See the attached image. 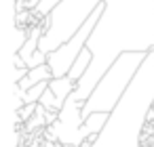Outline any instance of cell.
<instances>
[{"mask_svg": "<svg viewBox=\"0 0 154 147\" xmlns=\"http://www.w3.org/2000/svg\"><path fill=\"white\" fill-rule=\"evenodd\" d=\"M87 49L93 63L70 97L82 105L122 53L154 51V0H103V13Z\"/></svg>", "mask_w": 154, "mask_h": 147, "instance_id": "obj_1", "label": "cell"}, {"mask_svg": "<svg viewBox=\"0 0 154 147\" xmlns=\"http://www.w3.org/2000/svg\"><path fill=\"white\" fill-rule=\"evenodd\" d=\"M146 57H148V53H122L112 63V67L103 74V78L95 86L93 95L85 101L82 118H87L95 111L114 113V109L120 105L127 90L131 88L133 80L137 78Z\"/></svg>", "mask_w": 154, "mask_h": 147, "instance_id": "obj_2", "label": "cell"}, {"mask_svg": "<svg viewBox=\"0 0 154 147\" xmlns=\"http://www.w3.org/2000/svg\"><path fill=\"white\" fill-rule=\"evenodd\" d=\"M103 0H61V2L49 13L51 15V30L42 36L38 51L51 55L61 44H66L95 13V9Z\"/></svg>", "mask_w": 154, "mask_h": 147, "instance_id": "obj_3", "label": "cell"}, {"mask_svg": "<svg viewBox=\"0 0 154 147\" xmlns=\"http://www.w3.org/2000/svg\"><path fill=\"white\" fill-rule=\"evenodd\" d=\"M101 13H103V2L95 9V13L85 21V25H82L66 44H61L57 51H53L51 55H47V65L51 67L53 78H63V76L70 74L72 65L76 63V59H78L80 53L85 51V46H87V42H89V38H91V34H93L97 21H99V17H101Z\"/></svg>", "mask_w": 154, "mask_h": 147, "instance_id": "obj_4", "label": "cell"}, {"mask_svg": "<svg viewBox=\"0 0 154 147\" xmlns=\"http://www.w3.org/2000/svg\"><path fill=\"white\" fill-rule=\"evenodd\" d=\"M110 118H112V113H103V111H95V113L87 116V118H85V124H82V128H80V139L85 141V139L91 137V134H101L103 128L108 126Z\"/></svg>", "mask_w": 154, "mask_h": 147, "instance_id": "obj_5", "label": "cell"}, {"mask_svg": "<svg viewBox=\"0 0 154 147\" xmlns=\"http://www.w3.org/2000/svg\"><path fill=\"white\" fill-rule=\"evenodd\" d=\"M76 86H78V82H74L70 76L53 78V80L49 82V88H51V93L57 97V101H59V105H61V107H63V105H66V101L72 97V93L76 90Z\"/></svg>", "mask_w": 154, "mask_h": 147, "instance_id": "obj_6", "label": "cell"}, {"mask_svg": "<svg viewBox=\"0 0 154 147\" xmlns=\"http://www.w3.org/2000/svg\"><path fill=\"white\" fill-rule=\"evenodd\" d=\"M59 2H61V0H42V2H40V7L34 11V15H36L40 21H42V19H45V17H47V15H49V13L55 9Z\"/></svg>", "mask_w": 154, "mask_h": 147, "instance_id": "obj_7", "label": "cell"}, {"mask_svg": "<svg viewBox=\"0 0 154 147\" xmlns=\"http://www.w3.org/2000/svg\"><path fill=\"white\" fill-rule=\"evenodd\" d=\"M28 72H30L28 67H19V69L15 67V74H13V82H15V84H17V82H21V80H23V78L28 76Z\"/></svg>", "mask_w": 154, "mask_h": 147, "instance_id": "obj_8", "label": "cell"}, {"mask_svg": "<svg viewBox=\"0 0 154 147\" xmlns=\"http://www.w3.org/2000/svg\"><path fill=\"white\" fill-rule=\"evenodd\" d=\"M26 147H45V141H34V143H28Z\"/></svg>", "mask_w": 154, "mask_h": 147, "instance_id": "obj_9", "label": "cell"}, {"mask_svg": "<svg viewBox=\"0 0 154 147\" xmlns=\"http://www.w3.org/2000/svg\"><path fill=\"white\" fill-rule=\"evenodd\" d=\"M45 147H57V143H53V141H45Z\"/></svg>", "mask_w": 154, "mask_h": 147, "instance_id": "obj_10", "label": "cell"}, {"mask_svg": "<svg viewBox=\"0 0 154 147\" xmlns=\"http://www.w3.org/2000/svg\"><path fill=\"white\" fill-rule=\"evenodd\" d=\"M57 147H74V145H66V143H57Z\"/></svg>", "mask_w": 154, "mask_h": 147, "instance_id": "obj_11", "label": "cell"}]
</instances>
